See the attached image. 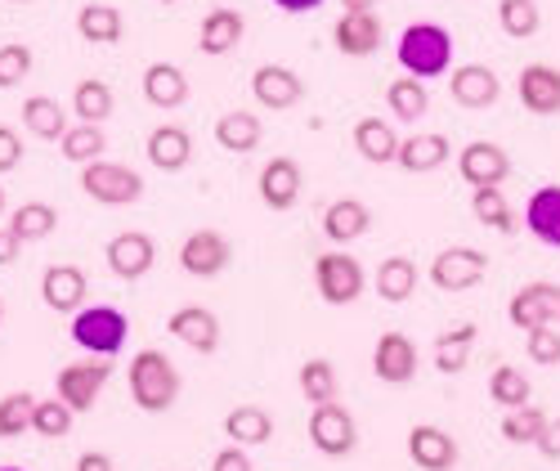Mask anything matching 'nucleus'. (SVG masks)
I'll return each mask as SVG.
<instances>
[{
    "instance_id": "obj_1",
    "label": "nucleus",
    "mask_w": 560,
    "mask_h": 471,
    "mask_svg": "<svg viewBox=\"0 0 560 471\" xmlns=\"http://www.w3.org/2000/svg\"><path fill=\"white\" fill-rule=\"evenodd\" d=\"M126 382H130V400L144 413H166L179 400V368L153 346L130 359Z\"/></svg>"
},
{
    "instance_id": "obj_2",
    "label": "nucleus",
    "mask_w": 560,
    "mask_h": 471,
    "mask_svg": "<svg viewBox=\"0 0 560 471\" xmlns=\"http://www.w3.org/2000/svg\"><path fill=\"white\" fill-rule=\"evenodd\" d=\"M395 55H399V68L408 77L435 81V77H444L453 68V36L440 23H408Z\"/></svg>"
},
{
    "instance_id": "obj_3",
    "label": "nucleus",
    "mask_w": 560,
    "mask_h": 471,
    "mask_svg": "<svg viewBox=\"0 0 560 471\" xmlns=\"http://www.w3.org/2000/svg\"><path fill=\"white\" fill-rule=\"evenodd\" d=\"M130 337V323L117 306H81L72 314V342L85 351V355H104L113 359Z\"/></svg>"
},
{
    "instance_id": "obj_4",
    "label": "nucleus",
    "mask_w": 560,
    "mask_h": 471,
    "mask_svg": "<svg viewBox=\"0 0 560 471\" xmlns=\"http://www.w3.org/2000/svg\"><path fill=\"white\" fill-rule=\"evenodd\" d=\"M81 188H85V198H95L104 207H130V203L144 198V175L121 166V162L95 158V162L81 166Z\"/></svg>"
},
{
    "instance_id": "obj_5",
    "label": "nucleus",
    "mask_w": 560,
    "mask_h": 471,
    "mask_svg": "<svg viewBox=\"0 0 560 471\" xmlns=\"http://www.w3.org/2000/svg\"><path fill=\"white\" fill-rule=\"evenodd\" d=\"M314 288L328 306H354L368 288V278H363V265L346 248H332L314 261Z\"/></svg>"
},
{
    "instance_id": "obj_6",
    "label": "nucleus",
    "mask_w": 560,
    "mask_h": 471,
    "mask_svg": "<svg viewBox=\"0 0 560 471\" xmlns=\"http://www.w3.org/2000/svg\"><path fill=\"white\" fill-rule=\"evenodd\" d=\"M485 274H489V256L466 243H453L431 261V283L440 292H471L476 283H485Z\"/></svg>"
},
{
    "instance_id": "obj_7",
    "label": "nucleus",
    "mask_w": 560,
    "mask_h": 471,
    "mask_svg": "<svg viewBox=\"0 0 560 471\" xmlns=\"http://www.w3.org/2000/svg\"><path fill=\"white\" fill-rule=\"evenodd\" d=\"M506 319L511 328H521V333H529V328H560V283H525V288L506 301Z\"/></svg>"
},
{
    "instance_id": "obj_8",
    "label": "nucleus",
    "mask_w": 560,
    "mask_h": 471,
    "mask_svg": "<svg viewBox=\"0 0 560 471\" xmlns=\"http://www.w3.org/2000/svg\"><path fill=\"white\" fill-rule=\"evenodd\" d=\"M108 377H113V364H108L104 355H90V359H81V364H68V368L59 372L55 395H59L63 404H72L77 413H85V409H95L100 391L108 387Z\"/></svg>"
},
{
    "instance_id": "obj_9",
    "label": "nucleus",
    "mask_w": 560,
    "mask_h": 471,
    "mask_svg": "<svg viewBox=\"0 0 560 471\" xmlns=\"http://www.w3.org/2000/svg\"><path fill=\"white\" fill-rule=\"evenodd\" d=\"M310 440H314L318 453H328V458H346V453H354V445H359V427H354L350 409H341L337 400L314 404V413H310Z\"/></svg>"
},
{
    "instance_id": "obj_10",
    "label": "nucleus",
    "mask_w": 560,
    "mask_h": 471,
    "mask_svg": "<svg viewBox=\"0 0 560 471\" xmlns=\"http://www.w3.org/2000/svg\"><path fill=\"white\" fill-rule=\"evenodd\" d=\"M229 256H233V248L220 229H194L189 239L179 243V269L194 278H215L229 265Z\"/></svg>"
},
{
    "instance_id": "obj_11",
    "label": "nucleus",
    "mask_w": 560,
    "mask_h": 471,
    "mask_svg": "<svg viewBox=\"0 0 560 471\" xmlns=\"http://www.w3.org/2000/svg\"><path fill=\"white\" fill-rule=\"evenodd\" d=\"M252 94H256L260 108L283 113V108H296L305 100V81H301V72H292L283 64H260L252 72Z\"/></svg>"
},
{
    "instance_id": "obj_12",
    "label": "nucleus",
    "mask_w": 560,
    "mask_h": 471,
    "mask_svg": "<svg viewBox=\"0 0 560 471\" xmlns=\"http://www.w3.org/2000/svg\"><path fill=\"white\" fill-rule=\"evenodd\" d=\"M457 175L471 184V188L506 184V175H511V158H506L502 145H493V139H471V145L457 153Z\"/></svg>"
},
{
    "instance_id": "obj_13",
    "label": "nucleus",
    "mask_w": 560,
    "mask_h": 471,
    "mask_svg": "<svg viewBox=\"0 0 560 471\" xmlns=\"http://www.w3.org/2000/svg\"><path fill=\"white\" fill-rule=\"evenodd\" d=\"M448 94H453V104H462V108H493L498 104V94H502V81H498V72L493 68H485V64H462V68H453V77H448Z\"/></svg>"
},
{
    "instance_id": "obj_14",
    "label": "nucleus",
    "mask_w": 560,
    "mask_h": 471,
    "mask_svg": "<svg viewBox=\"0 0 560 471\" xmlns=\"http://www.w3.org/2000/svg\"><path fill=\"white\" fill-rule=\"evenodd\" d=\"M332 41H337L341 55L368 59V55L382 50V19L372 14V10H346L337 19V27H332Z\"/></svg>"
},
{
    "instance_id": "obj_15",
    "label": "nucleus",
    "mask_w": 560,
    "mask_h": 471,
    "mask_svg": "<svg viewBox=\"0 0 560 471\" xmlns=\"http://www.w3.org/2000/svg\"><path fill=\"white\" fill-rule=\"evenodd\" d=\"M166 333L175 342H184L198 355H211L220 346V319L207 310V306H179L171 319H166Z\"/></svg>"
},
{
    "instance_id": "obj_16",
    "label": "nucleus",
    "mask_w": 560,
    "mask_h": 471,
    "mask_svg": "<svg viewBox=\"0 0 560 471\" xmlns=\"http://www.w3.org/2000/svg\"><path fill=\"white\" fill-rule=\"evenodd\" d=\"M516 94L534 117H556L560 113V68L551 64H529L516 77Z\"/></svg>"
},
{
    "instance_id": "obj_17",
    "label": "nucleus",
    "mask_w": 560,
    "mask_h": 471,
    "mask_svg": "<svg viewBox=\"0 0 560 471\" xmlns=\"http://www.w3.org/2000/svg\"><path fill=\"white\" fill-rule=\"evenodd\" d=\"M104 261H108V269H113L117 278H144V274L153 269V261H158V248H153L149 233L126 229V233H117V239L108 243Z\"/></svg>"
},
{
    "instance_id": "obj_18",
    "label": "nucleus",
    "mask_w": 560,
    "mask_h": 471,
    "mask_svg": "<svg viewBox=\"0 0 560 471\" xmlns=\"http://www.w3.org/2000/svg\"><path fill=\"white\" fill-rule=\"evenodd\" d=\"M372 372H377L386 387H408L417 377V346L404 333L377 337V351H372Z\"/></svg>"
},
{
    "instance_id": "obj_19",
    "label": "nucleus",
    "mask_w": 560,
    "mask_h": 471,
    "mask_svg": "<svg viewBox=\"0 0 560 471\" xmlns=\"http://www.w3.org/2000/svg\"><path fill=\"white\" fill-rule=\"evenodd\" d=\"M301 198V166L292 158H269L260 166V203L269 211H292Z\"/></svg>"
},
{
    "instance_id": "obj_20",
    "label": "nucleus",
    "mask_w": 560,
    "mask_h": 471,
    "mask_svg": "<svg viewBox=\"0 0 560 471\" xmlns=\"http://www.w3.org/2000/svg\"><path fill=\"white\" fill-rule=\"evenodd\" d=\"M85 288L90 283L77 265H50L40 274V301L50 310H59V314H77L81 301H85Z\"/></svg>"
},
{
    "instance_id": "obj_21",
    "label": "nucleus",
    "mask_w": 560,
    "mask_h": 471,
    "mask_svg": "<svg viewBox=\"0 0 560 471\" xmlns=\"http://www.w3.org/2000/svg\"><path fill=\"white\" fill-rule=\"evenodd\" d=\"M525 229L542 248H556L560 252V184H542L529 194L525 203Z\"/></svg>"
},
{
    "instance_id": "obj_22",
    "label": "nucleus",
    "mask_w": 560,
    "mask_h": 471,
    "mask_svg": "<svg viewBox=\"0 0 560 471\" xmlns=\"http://www.w3.org/2000/svg\"><path fill=\"white\" fill-rule=\"evenodd\" d=\"M368 229H372V211L359 198H337V203H328V211H323V233H328L332 248H346V243L363 239Z\"/></svg>"
},
{
    "instance_id": "obj_23",
    "label": "nucleus",
    "mask_w": 560,
    "mask_h": 471,
    "mask_svg": "<svg viewBox=\"0 0 560 471\" xmlns=\"http://www.w3.org/2000/svg\"><path fill=\"white\" fill-rule=\"evenodd\" d=\"M408 458L417 467H427V471H444V467L457 462V440L444 427H431V422H422V427L408 432Z\"/></svg>"
},
{
    "instance_id": "obj_24",
    "label": "nucleus",
    "mask_w": 560,
    "mask_h": 471,
    "mask_svg": "<svg viewBox=\"0 0 560 471\" xmlns=\"http://www.w3.org/2000/svg\"><path fill=\"white\" fill-rule=\"evenodd\" d=\"M453 158V149H448V139L444 135H422V130H417V135H408V139H399V166L408 171V175H431V171H440L444 162Z\"/></svg>"
},
{
    "instance_id": "obj_25",
    "label": "nucleus",
    "mask_w": 560,
    "mask_h": 471,
    "mask_svg": "<svg viewBox=\"0 0 560 471\" xmlns=\"http://www.w3.org/2000/svg\"><path fill=\"white\" fill-rule=\"evenodd\" d=\"M354 149H359V158L377 162V166L395 162V158H399V130H395V122L359 117V122H354Z\"/></svg>"
},
{
    "instance_id": "obj_26",
    "label": "nucleus",
    "mask_w": 560,
    "mask_h": 471,
    "mask_svg": "<svg viewBox=\"0 0 560 471\" xmlns=\"http://www.w3.org/2000/svg\"><path fill=\"white\" fill-rule=\"evenodd\" d=\"M476 337H480V328H476V323H457V328H448V333H440V337H435V351H431L435 372H444V377L462 372L466 364H471Z\"/></svg>"
},
{
    "instance_id": "obj_27",
    "label": "nucleus",
    "mask_w": 560,
    "mask_h": 471,
    "mask_svg": "<svg viewBox=\"0 0 560 471\" xmlns=\"http://www.w3.org/2000/svg\"><path fill=\"white\" fill-rule=\"evenodd\" d=\"M144 100L153 108H179L184 100H189V77H184V68L175 64H149L144 68Z\"/></svg>"
},
{
    "instance_id": "obj_28",
    "label": "nucleus",
    "mask_w": 560,
    "mask_h": 471,
    "mask_svg": "<svg viewBox=\"0 0 560 471\" xmlns=\"http://www.w3.org/2000/svg\"><path fill=\"white\" fill-rule=\"evenodd\" d=\"M144 153H149V162L158 171H184V166H189V158H194V139H189V130H184V126H158L149 135Z\"/></svg>"
},
{
    "instance_id": "obj_29",
    "label": "nucleus",
    "mask_w": 560,
    "mask_h": 471,
    "mask_svg": "<svg viewBox=\"0 0 560 471\" xmlns=\"http://www.w3.org/2000/svg\"><path fill=\"white\" fill-rule=\"evenodd\" d=\"M260 135H265V126L247 108H233V113H224L215 122V145L224 153H252V149H260Z\"/></svg>"
},
{
    "instance_id": "obj_30",
    "label": "nucleus",
    "mask_w": 560,
    "mask_h": 471,
    "mask_svg": "<svg viewBox=\"0 0 560 471\" xmlns=\"http://www.w3.org/2000/svg\"><path fill=\"white\" fill-rule=\"evenodd\" d=\"M224 436H229L233 445L256 449V445H265V440L273 436V417H269V409H260V404H238V409L224 413Z\"/></svg>"
},
{
    "instance_id": "obj_31",
    "label": "nucleus",
    "mask_w": 560,
    "mask_h": 471,
    "mask_svg": "<svg viewBox=\"0 0 560 471\" xmlns=\"http://www.w3.org/2000/svg\"><path fill=\"white\" fill-rule=\"evenodd\" d=\"M386 104H390V113H395V122H422L427 113H431V90L422 85V77H395L390 85H386Z\"/></svg>"
},
{
    "instance_id": "obj_32",
    "label": "nucleus",
    "mask_w": 560,
    "mask_h": 471,
    "mask_svg": "<svg viewBox=\"0 0 560 471\" xmlns=\"http://www.w3.org/2000/svg\"><path fill=\"white\" fill-rule=\"evenodd\" d=\"M243 32H247V23H243V14L238 10H211L207 19H202V55H229V50H238V41H243Z\"/></svg>"
},
{
    "instance_id": "obj_33",
    "label": "nucleus",
    "mask_w": 560,
    "mask_h": 471,
    "mask_svg": "<svg viewBox=\"0 0 560 471\" xmlns=\"http://www.w3.org/2000/svg\"><path fill=\"white\" fill-rule=\"evenodd\" d=\"M471 216L493 233H516V211H511L502 184H485L471 194Z\"/></svg>"
},
{
    "instance_id": "obj_34",
    "label": "nucleus",
    "mask_w": 560,
    "mask_h": 471,
    "mask_svg": "<svg viewBox=\"0 0 560 471\" xmlns=\"http://www.w3.org/2000/svg\"><path fill=\"white\" fill-rule=\"evenodd\" d=\"M23 126H27L36 139H63L68 113H63L59 100H50V94H32V100L23 104Z\"/></svg>"
},
{
    "instance_id": "obj_35",
    "label": "nucleus",
    "mask_w": 560,
    "mask_h": 471,
    "mask_svg": "<svg viewBox=\"0 0 560 471\" xmlns=\"http://www.w3.org/2000/svg\"><path fill=\"white\" fill-rule=\"evenodd\" d=\"M59 149H63V158L77 162V166L104 158V149H108L104 126H100V122H77V126H68L63 139H59Z\"/></svg>"
},
{
    "instance_id": "obj_36",
    "label": "nucleus",
    "mask_w": 560,
    "mask_h": 471,
    "mask_svg": "<svg viewBox=\"0 0 560 471\" xmlns=\"http://www.w3.org/2000/svg\"><path fill=\"white\" fill-rule=\"evenodd\" d=\"M412 292H417V265L408 256L382 261V269H377V297L390 301V306H404Z\"/></svg>"
},
{
    "instance_id": "obj_37",
    "label": "nucleus",
    "mask_w": 560,
    "mask_h": 471,
    "mask_svg": "<svg viewBox=\"0 0 560 471\" xmlns=\"http://www.w3.org/2000/svg\"><path fill=\"white\" fill-rule=\"evenodd\" d=\"M77 32L90 45H117L121 41V14L113 5H81L77 14Z\"/></svg>"
},
{
    "instance_id": "obj_38",
    "label": "nucleus",
    "mask_w": 560,
    "mask_h": 471,
    "mask_svg": "<svg viewBox=\"0 0 560 471\" xmlns=\"http://www.w3.org/2000/svg\"><path fill=\"white\" fill-rule=\"evenodd\" d=\"M10 229L19 233L23 243H40V239H50V233L59 229V211L50 203H23L14 216H10Z\"/></svg>"
},
{
    "instance_id": "obj_39",
    "label": "nucleus",
    "mask_w": 560,
    "mask_h": 471,
    "mask_svg": "<svg viewBox=\"0 0 560 471\" xmlns=\"http://www.w3.org/2000/svg\"><path fill=\"white\" fill-rule=\"evenodd\" d=\"M529 395H534V387H529V377L521 368L502 364V368L489 372V400L498 409H521V404H529Z\"/></svg>"
},
{
    "instance_id": "obj_40",
    "label": "nucleus",
    "mask_w": 560,
    "mask_h": 471,
    "mask_svg": "<svg viewBox=\"0 0 560 471\" xmlns=\"http://www.w3.org/2000/svg\"><path fill=\"white\" fill-rule=\"evenodd\" d=\"M547 409H538V404H521V409H506V417H502V440L506 445H538V436H542V427H547Z\"/></svg>"
},
{
    "instance_id": "obj_41",
    "label": "nucleus",
    "mask_w": 560,
    "mask_h": 471,
    "mask_svg": "<svg viewBox=\"0 0 560 471\" xmlns=\"http://www.w3.org/2000/svg\"><path fill=\"white\" fill-rule=\"evenodd\" d=\"M72 113H77V122H108L113 117V85L108 81H81L77 90H72Z\"/></svg>"
},
{
    "instance_id": "obj_42",
    "label": "nucleus",
    "mask_w": 560,
    "mask_h": 471,
    "mask_svg": "<svg viewBox=\"0 0 560 471\" xmlns=\"http://www.w3.org/2000/svg\"><path fill=\"white\" fill-rule=\"evenodd\" d=\"M301 395L310 400V409L337 400V368H332V359H305L301 364Z\"/></svg>"
},
{
    "instance_id": "obj_43",
    "label": "nucleus",
    "mask_w": 560,
    "mask_h": 471,
    "mask_svg": "<svg viewBox=\"0 0 560 471\" xmlns=\"http://www.w3.org/2000/svg\"><path fill=\"white\" fill-rule=\"evenodd\" d=\"M72 417H77V409L63 404L59 395H55V400H36V409H32V432H40L45 440H63V436L72 432Z\"/></svg>"
},
{
    "instance_id": "obj_44",
    "label": "nucleus",
    "mask_w": 560,
    "mask_h": 471,
    "mask_svg": "<svg viewBox=\"0 0 560 471\" xmlns=\"http://www.w3.org/2000/svg\"><path fill=\"white\" fill-rule=\"evenodd\" d=\"M498 23H502L506 36L529 41L542 27V14H538L534 0H498Z\"/></svg>"
},
{
    "instance_id": "obj_45",
    "label": "nucleus",
    "mask_w": 560,
    "mask_h": 471,
    "mask_svg": "<svg viewBox=\"0 0 560 471\" xmlns=\"http://www.w3.org/2000/svg\"><path fill=\"white\" fill-rule=\"evenodd\" d=\"M32 409H36V395H27V391H10L0 400V440L23 436L32 427Z\"/></svg>"
},
{
    "instance_id": "obj_46",
    "label": "nucleus",
    "mask_w": 560,
    "mask_h": 471,
    "mask_svg": "<svg viewBox=\"0 0 560 471\" xmlns=\"http://www.w3.org/2000/svg\"><path fill=\"white\" fill-rule=\"evenodd\" d=\"M525 355L538 368H556L560 364V328H529L525 333Z\"/></svg>"
},
{
    "instance_id": "obj_47",
    "label": "nucleus",
    "mask_w": 560,
    "mask_h": 471,
    "mask_svg": "<svg viewBox=\"0 0 560 471\" xmlns=\"http://www.w3.org/2000/svg\"><path fill=\"white\" fill-rule=\"evenodd\" d=\"M27 72H32V50L27 45H0V90L23 85Z\"/></svg>"
},
{
    "instance_id": "obj_48",
    "label": "nucleus",
    "mask_w": 560,
    "mask_h": 471,
    "mask_svg": "<svg viewBox=\"0 0 560 471\" xmlns=\"http://www.w3.org/2000/svg\"><path fill=\"white\" fill-rule=\"evenodd\" d=\"M19 162H23V139H19V130H14V126H0V175L14 171Z\"/></svg>"
},
{
    "instance_id": "obj_49",
    "label": "nucleus",
    "mask_w": 560,
    "mask_h": 471,
    "mask_svg": "<svg viewBox=\"0 0 560 471\" xmlns=\"http://www.w3.org/2000/svg\"><path fill=\"white\" fill-rule=\"evenodd\" d=\"M547 462H560V417H547V427H542V436H538V445H534Z\"/></svg>"
},
{
    "instance_id": "obj_50",
    "label": "nucleus",
    "mask_w": 560,
    "mask_h": 471,
    "mask_svg": "<svg viewBox=\"0 0 560 471\" xmlns=\"http://www.w3.org/2000/svg\"><path fill=\"white\" fill-rule=\"evenodd\" d=\"M211 467H215V471H247V467H252V458H247V445L220 449V453L211 458Z\"/></svg>"
},
{
    "instance_id": "obj_51",
    "label": "nucleus",
    "mask_w": 560,
    "mask_h": 471,
    "mask_svg": "<svg viewBox=\"0 0 560 471\" xmlns=\"http://www.w3.org/2000/svg\"><path fill=\"white\" fill-rule=\"evenodd\" d=\"M19 248H23V239L5 225V229H0V265H14L19 261Z\"/></svg>"
},
{
    "instance_id": "obj_52",
    "label": "nucleus",
    "mask_w": 560,
    "mask_h": 471,
    "mask_svg": "<svg viewBox=\"0 0 560 471\" xmlns=\"http://www.w3.org/2000/svg\"><path fill=\"white\" fill-rule=\"evenodd\" d=\"M77 467H81V471H108V467H113V458L90 449V453H81V458H77Z\"/></svg>"
},
{
    "instance_id": "obj_53",
    "label": "nucleus",
    "mask_w": 560,
    "mask_h": 471,
    "mask_svg": "<svg viewBox=\"0 0 560 471\" xmlns=\"http://www.w3.org/2000/svg\"><path fill=\"white\" fill-rule=\"evenodd\" d=\"M273 5L283 10V14H310V10H318V5H323V0H273Z\"/></svg>"
},
{
    "instance_id": "obj_54",
    "label": "nucleus",
    "mask_w": 560,
    "mask_h": 471,
    "mask_svg": "<svg viewBox=\"0 0 560 471\" xmlns=\"http://www.w3.org/2000/svg\"><path fill=\"white\" fill-rule=\"evenodd\" d=\"M382 0H341V10H377Z\"/></svg>"
},
{
    "instance_id": "obj_55",
    "label": "nucleus",
    "mask_w": 560,
    "mask_h": 471,
    "mask_svg": "<svg viewBox=\"0 0 560 471\" xmlns=\"http://www.w3.org/2000/svg\"><path fill=\"white\" fill-rule=\"evenodd\" d=\"M0 216H5V188H0Z\"/></svg>"
},
{
    "instance_id": "obj_56",
    "label": "nucleus",
    "mask_w": 560,
    "mask_h": 471,
    "mask_svg": "<svg viewBox=\"0 0 560 471\" xmlns=\"http://www.w3.org/2000/svg\"><path fill=\"white\" fill-rule=\"evenodd\" d=\"M0 323H5V301H0Z\"/></svg>"
},
{
    "instance_id": "obj_57",
    "label": "nucleus",
    "mask_w": 560,
    "mask_h": 471,
    "mask_svg": "<svg viewBox=\"0 0 560 471\" xmlns=\"http://www.w3.org/2000/svg\"><path fill=\"white\" fill-rule=\"evenodd\" d=\"M158 5H175V0H158Z\"/></svg>"
},
{
    "instance_id": "obj_58",
    "label": "nucleus",
    "mask_w": 560,
    "mask_h": 471,
    "mask_svg": "<svg viewBox=\"0 0 560 471\" xmlns=\"http://www.w3.org/2000/svg\"><path fill=\"white\" fill-rule=\"evenodd\" d=\"M10 5H23V0H10Z\"/></svg>"
}]
</instances>
